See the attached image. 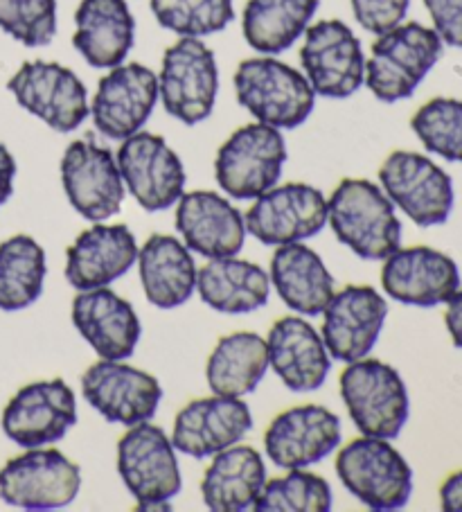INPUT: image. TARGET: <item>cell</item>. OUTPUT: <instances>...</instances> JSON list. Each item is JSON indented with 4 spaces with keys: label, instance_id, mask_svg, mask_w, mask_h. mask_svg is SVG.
I'll return each mask as SVG.
<instances>
[{
    "label": "cell",
    "instance_id": "obj_42",
    "mask_svg": "<svg viewBox=\"0 0 462 512\" xmlns=\"http://www.w3.org/2000/svg\"><path fill=\"white\" fill-rule=\"evenodd\" d=\"M440 506L444 512H462V470L447 476L440 485Z\"/></svg>",
    "mask_w": 462,
    "mask_h": 512
},
{
    "label": "cell",
    "instance_id": "obj_1",
    "mask_svg": "<svg viewBox=\"0 0 462 512\" xmlns=\"http://www.w3.org/2000/svg\"><path fill=\"white\" fill-rule=\"evenodd\" d=\"M327 222L336 240L361 260H386L402 246L395 203L368 179H343L336 185L327 201Z\"/></svg>",
    "mask_w": 462,
    "mask_h": 512
},
{
    "label": "cell",
    "instance_id": "obj_30",
    "mask_svg": "<svg viewBox=\"0 0 462 512\" xmlns=\"http://www.w3.org/2000/svg\"><path fill=\"white\" fill-rule=\"evenodd\" d=\"M266 483L262 454L251 445H230L215 454L203 474L201 494L206 506L215 512L253 510Z\"/></svg>",
    "mask_w": 462,
    "mask_h": 512
},
{
    "label": "cell",
    "instance_id": "obj_7",
    "mask_svg": "<svg viewBox=\"0 0 462 512\" xmlns=\"http://www.w3.org/2000/svg\"><path fill=\"white\" fill-rule=\"evenodd\" d=\"M118 472L142 510L170 506L181 492L176 449L165 431L149 422L129 427L118 443Z\"/></svg>",
    "mask_w": 462,
    "mask_h": 512
},
{
    "label": "cell",
    "instance_id": "obj_20",
    "mask_svg": "<svg viewBox=\"0 0 462 512\" xmlns=\"http://www.w3.org/2000/svg\"><path fill=\"white\" fill-rule=\"evenodd\" d=\"M388 303L375 287L348 285L323 310V341L330 357L357 361L368 357L384 330Z\"/></svg>",
    "mask_w": 462,
    "mask_h": 512
},
{
    "label": "cell",
    "instance_id": "obj_27",
    "mask_svg": "<svg viewBox=\"0 0 462 512\" xmlns=\"http://www.w3.org/2000/svg\"><path fill=\"white\" fill-rule=\"evenodd\" d=\"M73 46L93 68L124 64L136 37L127 0H82L75 12Z\"/></svg>",
    "mask_w": 462,
    "mask_h": 512
},
{
    "label": "cell",
    "instance_id": "obj_23",
    "mask_svg": "<svg viewBox=\"0 0 462 512\" xmlns=\"http://www.w3.org/2000/svg\"><path fill=\"white\" fill-rule=\"evenodd\" d=\"M174 222L185 246L208 260L233 258L244 249V215L217 192H183Z\"/></svg>",
    "mask_w": 462,
    "mask_h": 512
},
{
    "label": "cell",
    "instance_id": "obj_41",
    "mask_svg": "<svg viewBox=\"0 0 462 512\" xmlns=\"http://www.w3.org/2000/svg\"><path fill=\"white\" fill-rule=\"evenodd\" d=\"M444 325H447L453 346L462 350V289H458L447 300V312H444Z\"/></svg>",
    "mask_w": 462,
    "mask_h": 512
},
{
    "label": "cell",
    "instance_id": "obj_36",
    "mask_svg": "<svg viewBox=\"0 0 462 512\" xmlns=\"http://www.w3.org/2000/svg\"><path fill=\"white\" fill-rule=\"evenodd\" d=\"M158 25L179 37H208L235 19L233 0H151Z\"/></svg>",
    "mask_w": 462,
    "mask_h": 512
},
{
    "label": "cell",
    "instance_id": "obj_12",
    "mask_svg": "<svg viewBox=\"0 0 462 512\" xmlns=\"http://www.w3.org/2000/svg\"><path fill=\"white\" fill-rule=\"evenodd\" d=\"M115 161L127 190L147 213L170 210L183 197L185 167L163 136L140 129L122 140Z\"/></svg>",
    "mask_w": 462,
    "mask_h": 512
},
{
    "label": "cell",
    "instance_id": "obj_31",
    "mask_svg": "<svg viewBox=\"0 0 462 512\" xmlns=\"http://www.w3.org/2000/svg\"><path fill=\"white\" fill-rule=\"evenodd\" d=\"M203 303L221 314H251L269 303L271 276L260 264L217 258L203 264L197 276Z\"/></svg>",
    "mask_w": 462,
    "mask_h": 512
},
{
    "label": "cell",
    "instance_id": "obj_6",
    "mask_svg": "<svg viewBox=\"0 0 462 512\" xmlns=\"http://www.w3.org/2000/svg\"><path fill=\"white\" fill-rule=\"evenodd\" d=\"M219 70L217 59L206 43L181 37L165 50L158 75V97L165 111L183 125H199L210 118L217 102Z\"/></svg>",
    "mask_w": 462,
    "mask_h": 512
},
{
    "label": "cell",
    "instance_id": "obj_43",
    "mask_svg": "<svg viewBox=\"0 0 462 512\" xmlns=\"http://www.w3.org/2000/svg\"><path fill=\"white\" fill-rule=\"evenodd\" d=\"M14 176H16V161L10 149L0 143V206L14 194Z\"/></svg>",
    "mask_w": 462,
    "mask_h": 512
},
{
    "label": "cell",
    "instance_id": "obj_33",
    "mask_svg": "<svg viewBox=\"0 0 462 512\" xmlns=\"http://www.w3.org/2000/svg\"><path fill=\"white\" fill-rule=\"evenodd\" d=\"M318 5L321 0H248L244 39L260 55H280L305 34Z\"/></svg>",
    "mask_w": 462,
    "mask_h": 512
},
{
    "label": "cell",
    "instance_id": "obj_18",
    "mask_svg": "<svg viewBox=\"0 0 462 512\" xmlns=\"http://www.w3.org/2000/svg\"><path fill=\"white\" fill-rule=\"evenodd\" d=\"M341 443V420L318 404L293 406L266 429L264 449L280 470H305L321 463Z\"/></svg>",
    "mask_w": 462,
    "mask_h": 512
},
{
    "label": "cell",
    "instance_id": "obj_4",
    "mask_svg": "<svg viewBox=\"0 0 462 512\" xmlns=\"http://www.w3.org/2000/svg\"><path fill=\"white\" fill-rule=\"evenodd\" d=\"M341 397L363 436L393 440L411 413V400L402 375L379 359H357L339 379Z\"/></svg>",
    "mask_w": 462,
    "mask_h": 512
},
{
    "label": "cell",
    "instance_id": "obj_26",
    "mask_svg": "<svg viewBox=\"0 0 462 512\" xmlns=\"http://www.w3.org/2000/svg\"><path fill=\"white\" fill-rule=\"evenodd\" d=\"M73 323L102 359H129L142 337V325L133 305L109 287L79 291L73 300Z\"/></svg>",
    "mask_w": 462,
    "mask_h": 512
},
{
    "label": "cell",
    "instance_id": "obj_2",
    "mask_svg": "<svg viewBox=\"0 0 462 512\" xmlns=\"http://www.w3.org/2000/svg\"><path fill=\"white\" fill-rule=\"evenodd\" d=\"M444 43L422 23H399L379 34L366 61V86L379 102L408 100L442 57Z\"/></svg>",
    "mask_w": 462,
    "mask_h": 512
},
{
    "label": "cell",
    "instance_id": "obj_16",
    "mask_svg": "<svg viewBox=\"0 0 462 512\" xmlns=\"http://www.w3.org/2000/svg\"><path fill=\"white\" fill-rule=\"evenodd\" d=\"M82 393L104 420L124 427L149 422L163 400L154 375L113 359H100L86 370Z\"/></svg>",
    "mask_w": 462,
    "mask_h": 512
},
{
    "label": "cell",
    "instance_id": "obj_28",
    "mask_svg": "<svg viewBox=\"0 0 462 512\" xmlns=\"http://www.w3.org/2000/svg\"><path fill=\"white\" fill-rule=\"evenodd\" d=\"M136 262L145 296L158 310L185 305L197 289V264L188 246L174 235H151L138 249Z\"/></svg>",
    "mask_w": 462,
    "mask_h": 512
},
{
    "label": "cell",
    "instance_id": "obj_17",
    "mask_svg": "<svg viewBox=\"0 0 462 512\" xmlns=\"http://www.w3.org/2000/svg\"><path fill=\"white\" fill-rule=\"evenodd\" d=\"M77 425V400L64 379L23 386L3 411L5 436L23 449L59 443Z\"/></svg>",
    "mask_w": 462,
    "mask_h": 512
},
{
    "label": "cell",
    "instance_id": "obj_40",
    "mask_svg": "<svg viewBox=\"0 0 462 512\" xmlns=\"http://www.w3.org/2000/svg\"><path fill=\"white\" fill-rule=\"evenodd\" d=\"M424 7L444 46L462 50V0H424Z\"/></svg>",
    "mask_w": 462,
    "mask_h": 512
},
{
    "label": "cell",
    "instance_id": "obj_11",
    "mask_svg": "<svg viewBox=\"0 0 462 512\" xmlns=\"http://www.w3.org/2000/svg\"><path fill=\"white\" fill-rule=\"evenodd\" d=\"M10 93L21 107L59 134H70L91 116L86 86L73 70L55 61H25L10 82Z\"/></svg>",
    "mask_w": 462,
    "mask_h": 512
},
{
    "label": "cell",
    "instance_id": "obj_24",
    "mask_svg": "<svg viewBox=\"0 0 462 512\" xmlns=\"http://www.w3.org/2000/svg\"><path fill=\"white\" fill-rule=\"evenodd\" d=\"M138 260L136 237L124 224L88 228L66 251V280L77 291L109 287Z\"/></svg>",
    "mask_w": 462,
    "mask_h": 512
},
{
    "label": "cell",
    "instance_id": "obj_13",
    "mask_svg": "<svg viewBox=\"0 0 462 512\" xmlns=\"http://www.w3.org/2000/svg\"><path fill=\"white\" fill-rule=\"evenodd\" d=\"M300 64L314 93L330 100H345L366 79V57L361 41L343 21H318L305 30Z\"/></svg>",
    "mask_w": 462,
    "mask_h": 512
},
{
    "label": "cell",
    "instance_id": "obj_21",
    "mask_svg": "<svg viewBox=\"0 0 462 512\" xmlns=\"http://www.w3.org/2000/svg\"><path fill=\"white\" fill-rule=\"evenodd\" d=\"M381 287L402 305L435 307L460 289V271L456 260L431 246H399L384 260Z\"/></svg>",
    "mask_w": 462,
    "mask_h": 512
},
{
    "label": "cell",
    "instance_id": "obj_25",
    "mask_svg": "<svg viewBox=\"0 0 462 512\" xmlns=\"http://www.w3.org/2000/svg\"><path fill=\"white\" fill-rule=\"evenodd\" d=\"M269 366L291 393H314L325 384L332 357L321 334L300 316L275 321L266 339Z\"/></svg>",
    "mask_w": 462,
    "mask_h": 512
},
{
    "label": "cell",
    "instance_id": "obj_15",
    "mask_svg": "<svg viewBox=\"0 0 462 512\" xmlns=\"http://www.w3.org/2000/svg\"><path fill=\"white\" fill-rule=\"evenodd\" d=\"M246 233L266 246L305 242L327 224V199L307 183H284L255 199L244 215Z\"/></svg>",
    "mask_w": 462,
    "mask_h": 512
},
{
    "label": "cell",
    "instance_id": "obj_37",
    "mask_svg": "<svg viewBox=\"0 0 462 512\" xmlns=\"http://www.w3.org/2000/svg\"><path fill=\"white\" fill-rule=\"evenodd\" d=\"M413 134L426 152L449 163H462V100L435 97L415 111Z\"/></svg>",
    "mask_w": 462,
    "mask_h": 512
},
{
    "label": "cell",
    "instance_id": "obj_14",
    "mask_svg": "<svg viewBox=\"0 0 462 512\" xmlns=\"http://www.w3.org/2000/svg\"><path fill=\"white\" fill-rule=\"evenodd\" d=\"M61 183L79 215L88 222H104L120 213L124 201V181L111 149L102 147L93 136L70 143L61 158Z\"/></svg>",
    "mask_w": 462,
    "mask_h": 512
},
{
    "label": "cell",
    "instance_id": "obj_38",
    "mask_svg": "<svg viewBox=\"0 0 462 512\" xmlns=\"http://www.w3.org/2000/svg\"><path fill=\"white\" fill-rule=\"evenodd\" d=\"M0 30L28 48L48 46L57 34V0H0Z\"/></svg>",
    "mask_w": 462,
    "mask_h": 512
},
{
    "label": "cell",
    "instance_id": "obj_8",
    "mask_svg": "<svg viewBox=\"0 0 462 512\" xmlns=\"http://www.w3.org/2000/svg\"><path fill=\"white\" fill-rule=\"evenodd\" d=\"M287 163V145L280 129L262 125L239 127L215 158V176L221 190L233 199H257L280 181Z\"/></svg>",
    "mask_w": 462,
    "mask_h": 512
},
{
    "label": "cell",
    "instance_id": "obj_22",
    "mask_svg": "<svg viewBox=\"0 0 462 512\" xmlns=\"http://www.w3.org/2000/svg\"><path fill=\"white\" fill-rule=\"evenodd\" d=\"M253 429V416L242 397H199L176 413L172 445L192 458H208L237 445Z\"/></svg>",
    "mask_w": 462,
    "mask_h": 512
},
{
    "label": "cell",
    "instance_id": "obj_9",
    "mask_svg": "<svg viewBox=\"0 0 462 512\" xmlns=\"http://www.w3.org/2000/svg\"><path fill=\"white\" fill-rule=\"evenodd\" d=\"M379 183L386 197L422 228L447 222L456 203L451 176L417 152L399 149L390 154L379 167Z\"/></svg>",
    "mask_w": 462,
    "mask_h": 512
},
{
    "label": "cell",
    "instance_id": "obj_39",
    "mask_svg": "<svg viewBox=\"0 0 462 512\" xmlns=\"http://www.w3.org/2000/svg\"><path fill=\"white\" fill-rule=\"evenodd\" d=\"M411 0H352L354 19L366 32L384 34L404 23Z\"/></svg>",
    "mask_w": 462,
    "mask_h": 512
},
{
    "label": "cell",
    "instance_id": "obj_3",
    "mask_svg": "<svg viewBox=\"0 0 462 512\" xmlns=\"http://www.w3.org/2000/svg\"><path fill=\"white\" fill-rule=\"evenodd\" d=\"M235 93L257 122L275 129L300 127L316 104L309 79L271 55L244 59L237 66Z\"/></svg>",
    "mask_w": 462,
    "mask_h": 512
},
{
    "label": "cell",
    "instance_id": "obj_34",
    "mask_svg": "<svg viewBox=\"0 0 462 512\" xmlns=\"http://www.w3.org/2000/svg\"><path fill=\"white\" fill-rule=\"evenodd\" d=\"M46 276V251L34 237L5 240L0 244V310L19 312L37 303Z\"/></svg>",
    "mask_w": 462,
    "mask_h": 512
},
{
    "label": "cell",
    "instance_id": "obj_19",
    "mask_svg": "<svg viewBox=\"0 0 462 512\" xmlns=\"http://www.w3.org/2000/svg\"><path fill=\"white\" fill-rule=\"evenodd\" d=\"M158 102V77L142 64H120L106 73L91 102L97 131L124 140L145 127Z\"/></svg>",
    "mask_w": 462,
    "mask_h": 512
},
{
    "label": "cell",
    "instance_id": "obj_32",
    "mask_svg": "<svg viewBox=\"0 0 462 512\" xmlns=\"http://www.w3.org/2000/svg\"><path fill=\"white\" fill-rule=\"evenodd\" d=\"M269 370L266 341L255 332H235L221 337L206 366L208 386L215 395L244 397L253 393Z\"/></svg>",
    "mask_w": 462,
    "mask_h": 512
},
{
    "label": "cell",
    "instance_id": "obj_29",
    "mask_svg": "<svg viewBox=\"0 0 462 512\" xmlns=\"http://www.w3.org/2000/svg\"><path fill=\"white\" fill-rule=\"evenodd\" d=\"M271 285L289 310L318 316L336 294L334 278L321 255L302 242L282 244L271 258Z\"/></svg>",
    "mask_w": 462,
    "mask_h": 512
},
{
    "label": "cell",
    "instance_id": "obj_35",
    "mask_svg": "<svg viewBox=\"0 0 462 512\" xmlns=\"http://www.w3.org/2000/svg\"><path fill=\"white\" fill-rule=\"evenodd\" d=\"M255 512H327L332 510V488L323 476L289 470L287 476L266 481Z\"/></svg>",
    "mask_w": 462,
    "mask_h": 512
},
{
    "label": "cell",
    "instance_id": "obj_5",
    "mask_svg": "<svg viewBox=\"0 0 462 512\" xmlns=\"http://www.w3.org/2000/svg\"><path fill=\"white\" fill-rule=\"evenodd\" d=\"M336 474L370 510H399L411 501L413 470L386 438H354L336 456Z\"/></svg>",
    "mask_w": 462,
    "mask_h": 512
},
{
    "label": "cell",
    "instance_id": "obj_10",
    "mask_svg": "<svg viewBox=\"0 0 462 512\" xmlns=\"http://www.w3.org/2000/svg\"><path fill=\"white\" fill-rule=\"evenodd\" d=\"M79 465L59 449L32 447L0 470V499L23 510H57L77 499Z\"/></svg>",
    "mask_w": 462,
    "mask_h": 512
}]
</instances>
